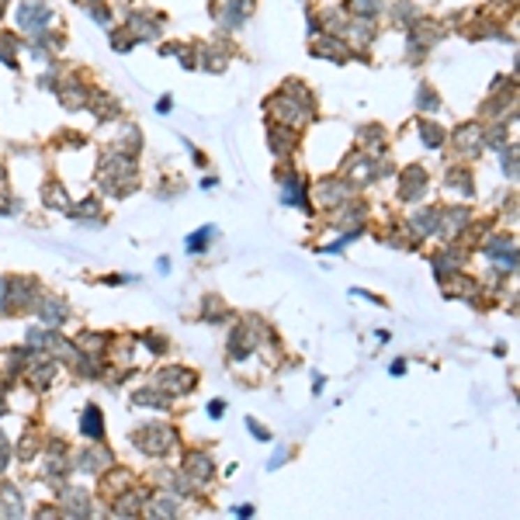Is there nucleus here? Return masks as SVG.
I'll return each mask as SVG.
<instances>
[{
    "instance_id": "obj_3",
    "label": "nucleus",
    "mask_w": 520,
    "mask_h": 520,
    "mask_svg": "<svg viewBox=\"0 0 520 520\" xmlns=\"http://www.w3.org/2000/svg\"><path fill=\"white\" fill-rule=\"evenodd\" d=\"M84 433H87V437H94V440L101 437V413H98L94 406L84 413Z\"/></svg>"
},
{
    "instance_id": "obj_6",
    "label": "nucleus",
    "mask_w": 520,
    "mask_h": 520,
    "mask_svg": "<svg viewBox=\"0 0 520 520\" xmlns=\"http://www.w3.org/2000/svg\"><path fill=\"white\" fill-rule=\"evenodd\" d=\"M3 458H7V444H3V437H0V468H3Z\"/></svg>"
},
{
    "instance_id": "obj_4",
    "label": "nucleus",
    "mask_w": 520,
    "mask_h": 520,
    "mask_svg": "<svg viewBox=\"0 0 520 520\" xmlns=\"http://www.w3.org/2000/svg\"><path fill=\"white\" fill-rule=\"evenodd\" d=\"M350 10H357V14H375V10H378V0H350Z\"/></svg>"
},
{
    "instance_id": "obj_2",
    "label": "nucleus",
    "mask_w": 520,
    "mask_h": 520,
    "mask_svg": "<svg viewBox=\"0 0 520 520\" xmlns=\"http://www.w3.org/2000/svg\"><path fill=\"white\" fill-rule=\"evenodd\" d=\"M146 433H149V437H139V447H146V451H153V454H160V451L170 444V430H167V426H149Z\"/></svg>"
},
{
    "instance_id": "obj_5",
    "label": "nucleus",
    "mask_w": 520,
    "mask_h": 520,
    "mask_svg": "<svg viewBox=\"0 0 520 520\" xmlns=\"http://www.w3.org/2000/svg\"><path fill=\"white\" fill-rule=\"evenodd\" d=\"M423 128H426V132H423L426 146H440V139H444V135H440V128H437V125H423Z\"/></svg>"
},
{
    "instance_id": "obj_1",
    "label": "nucleus",
    "mask_w": 520,
    "mask_h": 520,
    "mask_svg": "<svg viewBox=\"0 0 520 520\" xmlns=\"http://www.w3.org/2000/svg\"><path fill=\"white\" fill-rule=\"evenodd\" d=\"M45 21H49V10L42 7V0H24V7H21V28L42 31Z\"/></svg>"
}]
</instances>
